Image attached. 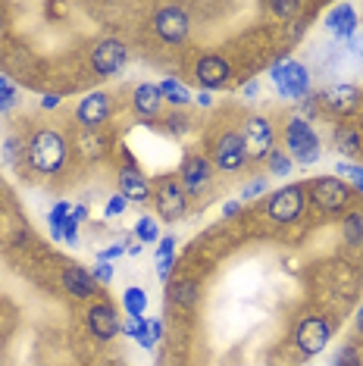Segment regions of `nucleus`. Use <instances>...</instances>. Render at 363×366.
<instances>
[{
	"label": "nucleus",
	"mask_w": 363,
	"mask_h": 366,
	"mask_svg": "<svg viewBox=\"0 0 363 366\" xmlns=\"http://www.w3.org/2000/svg\"><path fill=\"white\" fill-rule=\"evenodd\" d=\"M4 160L10 166H22V160H26V141H22L19 135H6V141H4Z\"/></svg>",
	"instance_id": "72a5a7b5"
},
{
	"label": "nucleus",
	"mask_w": 363,
	"mask_h": 366,
	"mask_svg": "<svg viewBox=\"0 0 363 366\" xmlns=\"http://www.w3.org/2000/svg\"><path fill=\"white\" fill-rule=\"evenodd\" d=\"M122 254H126V244H110V247H104V251H97V263H113Z\"/></svg>",
	"instance_id": "37998d69"
},
{
	"label": "nucleus",
	"mask_w": 363,
	"mask_h": 366,
	"mask_svg": "<svg viewBox=\"0 0 363 366\" xmlns=\"http://www.w3.org/2000/svg\"><path fill=\"white\" fill-rule=\"evenodd\" d=\"M242 213V201H226L222 204V219H232V216Z\"/></svg>",
	"instance_id": "a18cd8bd"
},
{
	"label": "nucleus",
	"mask_w": 363,
	"mask_h": 366,
	"mask_svg": "<svg viewBox=\"0 0 363 366\" xmlns=\"http://www.w3.org/2000/svg\"><path fill=\"white\" fill-rule=\"evenodd\" d=\"M304 10V4H269V13H276L279 19H292Z\"/></svg>",
	"instance_id": "58836bf2"
},
{
	"label": "nucleus",
	"mask_w": 363,
	"mask_h": 366,
	"mask_svg": "<svg viewBox=\"0 0 363 366\" xmlns=\"http://www.w3.org/2000/svg\"><path fill=\"white\" fill-rule=\"evenodd\" d=\"M260 194H267V176L251 179V182H247V185L242 188V201H254V197H260Z\"/></svg>",
	"instance_id": "e433bc0d"
},
{
	"label": "nucleus",
	"mask_w": 363,
	"mask_h": 366,
	"mask_svg": "<svg viewBox=\"0 0 363 366\" xmlns=\"http://www.w3.org/2000/svg\"><path fill=\"white\" fill-rule=\"evenodd\" d=\"M151 29L163 44L182 47L188 41V35H192V13H188L185 6L163 4V6H156L151 16Z\"/></svg>",
	"instance_id": "423d86ee"
},
{
	"label": "nucleus",
	"mask_w": 363,
	"mask_h": 366,
	"mask_svg": "<svg viewBox=\"0 0 363 366\" xmlns=\"http://www.w3.org/2000/svg\"><path fill=\"white\" fill-rule=\"evenodd\" d=\"M192 116H188V113H169L166 116V122H163V129H166V135H172V138H182V135H185V132L188 129H192Z\"/></svg>",
	"instance_id": "f704fd0d"
},
{
	"label": "nucleus",
	"mask_w": 363,
	"mask_h": 366,
	"mask_svg": "<svg viewBox=\"0 0 363 366\" xmlns=\"http://www.w3.org/2000/svg\"><path fill=\"white\" fill-rule=\"evenodd\" d=\"M307 191H304L301 182H292V185L272 191L267 197V219L276 222V226H292V222L301 219L304 207H307Z\"/></svg>",
	"instance_id": "9d476101"
},
{
	"label": "nucleus",
	"mask_w": 363,
	"mask_h": 366,
	"mask_svg": "<svg viewBox=\"0 0 363 366\" xmlns=\"http://www.w3.org/2000/svg\"><path fill=\"white\" fill-rule=\"evenodd\" d=\"M169 297L176 307H194L197 297H201V285H197V279H169Z\"/></svg>",
	"instance_id": "b1692460"
},
{
	"label": "nucleus",
	"mask_w": 363,
	"mask_h": 366,
	"mask_svg": "<svg viewBox=\"0 0 363 366\" xmlns=\"http://www.w3.org/2000/svg\"><path fill=\"white\" fill-rule=\"evenodd\" d=\"M122 332H126L129 338H135L144 351H154L156 347V341L147 335V316H129V320L122 322Z\"/></svg>",
	"instance_id": "bb28decb"
},
{
	"label": "nucleus",
	"mask_w": 363,
	"mask_h": 366,
	"mask_svg": "<svg viewBox=\"0 0 363 366\" xmlns=\"http://www.w3.org/2000/svg\"><path fill=\"white\" fill-rule=\"evenodd\" d=\"M6 38V19H4V13H0V41Z\"/></svg>",
	"instance_id": "864d4df0"
},
{
	"label": "nucleus",
	"mask_w": 363,
	"mask_h": 366,
	"mask_svg": "<svg viewBox=\"0 0 363 366\" xmlns=\"http://www.w3.org/2000/svg\"><path fill=\"white\" fill-rule=\"evenodd\" d=\"M126 60H129L126 41H119V38H113V35H106V38L97 41V44L91 47V56H88L91 69H94L101 79L116 76L122 66H126Z\"/></svg>",
	"instance_id": "ddd939ff"
},
{
	"label": "nucleus",
	"mask_w": 363,
	"mask_h": 366,
	"mask_svg": "<svg viewBox=\"0 0 363 366\" xmlns=\"http://www.w3.org/2000/svg\"><path fill=\"white\" fill-rule=\"evenodd\" d=\"M357 335H363V304H360V310H357Z\"/></svg>",
	"instance_id": "603ef678"
},
{
	"label": "nucleus",
	"mask_w": 363,
	"mask_h": 366,
	"mask_svg": "<svg viewBox=\"0 0 363 366\" xmlns=\"http://www.w3.org/2000/svg\"><path fill=\"white\" fill-rule=\"evenodd\" d=\"M154 207H156V216H160L163 222H176L188 213L192 197L185 194V188H182L176 172H163V176L154 182Z\"/></svg>",
	"instance_id": "6e6552de"
},
{
	"label": "nucleus",
	"mask_w": 363,
	"mask_h": 366,
	"mask_svg": "<svg viewBox=\"0 0 363 366\" xmlns=\"http://www.w3.org/2000/svg\"><path fill=\"white\" fill-rule=\"evenodd\" d=\"M263 163H267L269 176H279V179H285V176H292V172H294V160L282 151V147H276V151H272Z\"/></svg>",
	"instance_id": "c85d7f7f"
},
{
	"label": "nucleus",
	"mask_w": 363,
	"mask_h": 366,
	"mask_svg": "<svg viewBox=\"0 0 363 366\" xmlns=\"http://www.w3.org/2000/svg\"><path fill=\"white\" fill-rule=\"evenodd\" d=\"M210 163L217 169V176H235L242 172L247 163V151H244V141L238 135V129H222L217 138L210 141Z\"/></svg>",
	"instance_id": "39448f33"
},
{
	"label": "nucleus",
	"mask_w": 363,
	"mask_h": 366,
	"mask_svg": "<svg viewBox=\"0 0 363 366\" xmlns=\"http://www.w3.org/2000/svg\"><path fill=\"white\" fill-rule=\"evenodd\" d=\"M16 97H19V88H16V81H10L6 76H0V101L6 104V110L16 104Z\"/></svg>",
	"instance_id": "4c0bfd02"
},
{
	"label": "nucleus",
	"mask_w": 363,
	"mask_h": 366,
	"mask_svg": "<svg viewBox=\"0 0 363 366\" xmlns=\"http://www.w3.org/2000/svg\"><path fill=\"white\" fill-rule=\"evenodd\" d=\"M348 47H351L354 54H360V56H363V35H360V31H357L354 38H348Z\"/></svg>",
	"instance_id": "09e8293b"
},
{
	"label": "nucleus",
	"mask_w": 363,
	"mask_h": 366,
	"mask_svg": "<svg viewBox=\"0 0 363 366\" xmlns=\"http://www.w3.org/2000/svg\"><path fill=\"white\" fill-rule=\"evenodd\" d=\"M179 182L182 188H185L188 197H194V201H204V197L213 191V182H217V169H213L210 157L201 154V151H188L182 157V166H179Z\"/></svg>",
	"instance_id": "20e7f679"
},
{
	"label": "nucleus",
	"mask_w": 363,
	"mask_h": 366,
	"mask_svg": "<svg viewBox=\"0 0 363 366\" xmlns=\"http://www.w3.org/2000/svg\"><path fill=\"white\" fill-rule=\"evenodd\" d=\"M298 104H301V113H304V119H307V122H313L319 116V110H323L317 97H304V101H298Z\"/></svg>",
	"instance_id": "79ce46f5"
},
{
	"label": "nucleus",
	"mask_w": 363,
	"mask_h": 366,
	"mask_svg": "<svg viewBox=\"0 0 363 366\" xmlns=\"http://www.w3.org/2000/svg\"><path fill=\"white\" fill-rule=\"evenodd\" d=\"M131 110L138 119H160L163 116V94L156 81H141L131 91Z\"/></svg>",
	"instance_id": "6ab92c4d"
},
{
	"label": "nucleus",
	"mask_w": 363,
	"mask_h": 366,
	"mask_svg": "<svg viewBox=\"0 0 363 366\" xmlns=\"http://www.w3.org/2000/svg\"><path fill=\"white\" fill-rule=\"evenodd\" d=\"M326 29L332 31L335 38H342V41H348L357 35V13H354V6L351 4H338L329 10L326 16Z\"/></svg>",
	"instance_id": "412c9836"
},
{
	"label": "nucleus",
	"mask_w": 363,
	"mask_h": 366,
	"mask_svg": "<svg viewBox=\"0 0 363 366\" xmlns=\"http://www.w3.org/2000/svg\"><path fill=\"white\" fill-rule=\"evenodd\" d=\"M194 101L201 104V107H213V104H217V97H213V91H197Z\"/></svg>",
	"instance_id": "de8ad7c7"
},
{
	"label": "nucleus",
	"mask_w": 363,
	"mask_h": 366,
	"mask_svg": "<svg viewBox=\"0 0 363 366\" xmlns=\"http://www.w3.org/2000/svg\"><path fill=\"white\" fill-rule=\"evenodd\" d=\"M122 307H126L129 316H144V310H147V295H144V288L129 285L126 295H122Z\"/></svg>",
	"instance_id": "c756f323"
},
{
	"label": "nucleus",
	"mask_w": 363,
	"mask_h": 366,
	"mask_svg": "<svg viewBox=\"0 0 363 366\" xmlns=\"http://www.w3.org/2000/svg\"><path fill=\"white\" fill-rule=\"evenodd\" d=\"M4 113H6V104H4V101H0V116H4Z\"/></svg>",
	"instance_id": "5fc2aeb1"
},
{
	"label": "nucleus",
	"mask_w": 363,
	"mask_h": 366,
	"mask_svg": "<svg viewBox=\"0 0 363 366\" xmlns=\"http://www.w3.org/2000/svg\"><path fill=\"white\" fill-rule=\"evenodd\" d=\"M332 366H360V357H357V347L344 345L338 347V354L332 357Z\"/></svg>",
	"instance_id": "c9c22d12"
},
{
	"label": "nucleus",
	"mask_w": 363,
	"mask_h": 366,
	"mask_svg": "<svg viewBox=\"0 0 363 366\" xmlns=\"http://www.w3.org/2000/svg\"><path fill=\"white\" fill-rule=\"evenodd\" d=\"M329 338H332V322H329L326 316H317V313L301 316V320L294 322V329H292V345H294V351H298L304 360L323 354Z\"/></svg>",
	"instance_id": "0eeeda50"
},
{
	"label": "nucleus",
	"mask_w": 363,
	"mask_h": 366,
	"mask_svg": "<svg viewBox=\"0 0 363 366\" xmlns=\"http://www.w3.org/2000/svg\"><path fill=\"white\" fill-rule=\"evenodd\" d=\"M63 104V94H44L41 97V110H56Z\"/></svg>",
	"instance_id": "c03bdc74"
},
{
	"label": "nucleus",
	"mask_w": 363,
	"mask_h": 366,
	"mask_svg": "<svg viewBox=\"0 0 363 366\" xmlns=\"http://www.w3.org/2000/svg\"><path fill=\"white\" fill-rule=\"evenodd\" d=\"M113 113H116V101L110 91H91L76 104V122L85 132H104L113 122Z\"/></svg>",
	"instance_id": "f8f14e48"
},
{
	"label": "nucleus",
	"mask_w": 363,
	"mask_h": 366,
	"mask_svg": "<svg viewBox=\"0 0 363 366\" xmlns=\"http://www.w3.org/2000/svg\"><path fill=\"white\" fill-rule=\"evenodd\" d=\"M238 135H242V141H244L247 160H254V163H263L272 151H276V129H272L269 116H263V113L244 116Z\"/></svg>",
	"instance_id": "1a4fd4ad"
},
{
	"label": "nucleus",
	"mask_w": 363,
	"mask_h": 366,
	"mask_svg": "<svg viewBox=\"0 0 363 366\" xmlns=\"http://www.w3.org/2000/svg\"><path fill=\"white\" fill-rule=\"evenodd\" d=\"M332 144L342 157H348L351 163H357V157L363 154V129L357 122H338L332 129Z\"/></svg>",
	"instance_id": "aec40b11"
},
{
	"label": "nucleus",
	"mask_w": 363,
	"mask_h": 366,
	"mask_svg": "<svg viewBox=\"0 0 363 366\" xmlns=\"http://www.w3.org/2000/svg\"><path fill=\"white\" fill-rule=\"evenodd\" d=\"M91 276H94L97 285H110L113 282V263H97L94 269H91Z\"/></svg>",
	"instance_id": "a19ab883"
},
{
	"label": "nucleus",
	"mask_w": 363,
	"mask_h": 366,
	"mask_svg": "<svg viewBox=\"0 0 363 366\" xmlns=\"http://www.w3.org/2000/svg\"><path fill=\"white\" fill-rule=\"evenodd\" d=\"M342 238L348 247H363V210H348L342 219Z\"/></svg>",
	"instance_id": "a878e982"
},
{
	"label": "nucleus",
	"mask_w": 363,
	"mask_h": 366,
	"mask_svg": "<svg viewBox=\"0 0 363 366\" xmlns=\"http://www.w3.org/2000/svg\"><path fill=\"white\" fill-rule=\"evenodd\" d=\"M69 151L72 144L66 138V132L54 126H38L26 138V160H22V166H29L38 176H56L69 160Z\"/></svg>",
	"instance_id": "f257e3e1"
},
{
	"label": "nucleus",
	"mask_w": 363,
	"mask_h": 366,
	"mask_svg": "<svg viewBox=\"0 0 363 366\" xmlns=\"http://www.w3.org/2000/svg\"><path fill=\"white\" fill-rule=\"evenodd\" d=\"M141 247H144L141 241H126V254L129 257H138V254H141Z\"/></svg>",
	"instance_id": "3c124183"
},
{
	"label": "nucleus",
	"mask_w": 363,
	"mask_h": 366,
	"mask_svg": "<svg viewBox=\"0 0 363 366\" xmlns=\"http://www.w3.org/2000/svg\"><path fill=\"white\" fill-rule=\"evenodd\" d=\"M79 151L81 160H101L110 151V141L104 138V132H85V135L76 138V144H72Z\"/></svg>",
	"instance_id": "5701e85b"
},
{
	"label": "nucleus",
	"mask_w": 363,
	"mask_h": 366,
	"mask_svg": "<svg viewBox=\"0 0 363 366\" xmlns=\"http://www.w3.org/2000/svg\"><path fill=\"white\" fill-rule=\"evenodd\" d=\"M163 235H160V226H156L154 216H141V219L135 222V241H141V244H156Z\"/></svg>",
	"instance_id": "2f4dec72"
},
{
	"label": "nucleus",
	"mask_w": 363,
	"mask_h": 366,
	"mask_svg": "<svg viewBox=\"0 0 363 366\" xmlns=\"http://www.w3.org/2000/svg\"><path fill=\"white\" fill-rule=\"evenodd\" d=\"M85 326L97 341H113L122 332V320H119L116 307L101 297V301H94L85 310Z\"/></svg>",
	"instance_id": "2eb2a0df"
},
{
	"label": "nucleus",
	"mask_w": 363,
	"mask_h": 366,
	"mask_svg": "<svg viewBox=\"0 0 363 366\" xmlns=\"http://www.w3.org/2000/svg\"><path fill=\"white\" fill-rule=\"evenodd\" d=\"M269 79H272V85L279 88V94H282L285 101H304V97H310V72H307V66L292 60V56H288V60L272 63Z\"/></svg>",
	"instance_id": "9b49d317"
},
{
	"label": "nucleus",
	"mask_w": 363,
	"mask_h": 366,
	"mask_svg": "<svg viewBox=\"0 0 363 366\" xmlns=\"http://www.w3.org/2000/svg\"><path fill=\"white\" fill-rule=\"evenodd\" d=\"M335 172H338V179L342 182H348L354 194H363V163H351V160H342V163H335Z\"/></svg>",
	"instance_id": "cd10ccee"
},
{
	"label": "nucleus",
	"mask_w": 363,
	"mask_h": 366,
	"mask_svg": "<svg viewBox=\"0 0 363 366\" xmlns=\"http://www.w3.org/2000/svg\"><path fill=\"white\" fill-rule=\"evenodd\" d=\"M172 266H176V235H163L156 241V276L169 285Z\"/></svg>",
	"instance_id": "393cba45"
},
{
	"label": "nucleus",
	"mask_w": 363,
	"mask_h": 366,
	"mask_svg": "<svg viewBox=\"0 0 363 366\" xmlns=\"http://www.w3.org/2000/svg\"><path fill=\"white\" fill-rule=\"evenodd\" d=\"M194 79L201 91H217V88H226L229 79H232V63L219 54H204L201 60L194 63Z\"/></svg>",
	"instance_id": "f3484780"
},
{
	"label": "nucleus",
	"mask_w": 363,
	"mask_h": 366,
	"mask_svg": "<svg viewBox=\"0 0 363 366\" xmlns=\"http://www.w3.org/2000/svg\"><path fill=\"white\" fill-rule=\"evenodd\" d=\"M254 94H260V81H257V79H251V81L244 85V97H254Z\"/></svg>",
	"instance_id": "8fccbe9b"
},
{
	"label": "nucleus",
	"mask_w": 363,
	"mask_h": 366,
	"mask_svg": "<svg viewBox=\"0 0 363 366\" xmlns=\"http://www.w3.org/2000/svg\"><path fill=\"white\" fill-rule=\"evenodd\" d=\"M147 335L154 341H160L163 338V320H147Z\"/></svg>",
	"instance_id": "49530a36"
},
{
	"label": "nucleus",
	"mask_w": 363,
	"mask_h": 366,
	"mask_svg": "<svg viewBox=\"0 0 363 366\" xmlns=\"http://www.w3.org/2000/svg\"><path fill=\"white\" fill-rule=\"evenodd\" d=\"M88 219V207L81 204V207H72V213H69V219H66V229H63V241L66 244H76L79 241V226Z\"/></svg>",
	"instance_id": "473e14b6"
},
{
	"label": "nucleus",
	"mask_w": 363,
	"mask_h": 366,
	"mask_svg": "<svg viewBox=\"0 0 363 366\" xmlns=\"http://www.w3.org/2000/svg\"><path fill=\"white\" fill-rule=\"evenodd\" d=\"M116 188H119V194L126 197V201H131V204H151L154 201V182L147 179L135 163L119 166Z\"/></svg>",
	"instance_id": "dca6fc26"
},
{
	"label": "nucleus",
	"mask_w": 363,
	"mask_h": 366,
	"mask_svg": "<svg viewBox=\"0 0 363 366\" xmlns=\"http://www.w3.org/2000/svg\"><path fill=\"white\" fill-rule=\"evenodd\" d=\"M317 101H319V107H323L326 113L348 119V116L363 110V88L348 85V81H338V85H329Z\"/></svg>",
	"instance_id": "4468645a"
},
{
	"label": "nucleus",
	"mask_w": 363,
	"mask_h": 366,
	"mask_svg": "<svg viewBox=\"0 0 363 366\" xmlns=\"http://www.w3.org/2000/svg\"><path fill=\"white\" fill-rule=\"evenodd\" d=\"M60 285L69 297H76V301H88V297H97V282L91 276V269L85 266H66L60 272Z\"/></svg>",
	"instance_id": "a211bd4d"
},
{
	"label": "nucleus",
	"mask_w": 363,
	"mask_h": 366,
	"mask_svg": "<svg viewBox=\"0 0 363 366\" xmlns=\"http://www.w3.org/2000/svg\"><path fill=\"white\" fill-rule=\"evenodd\" d=\"M0 366H4V363H0Z\"/></svg>",
	"instance_id": "6e6d98bb"
},
{
	"label": "nucleus",
	"mask_w": 363,
	"mask_h": 366,
	"mask_svg": "<svg viewBox=\"0 0 363 366\" xmlns=\"http://www.w3.org/2000/svg\"><path fill=\"white\" fill-rule=\"evenodd\" d=\"M156 88H160V94H163V104H169V107H176V110H185L188 104L194 101V94H192V88L185 85V81H179V79H160L156 81Z\"/></svg>",
	"instance_id": "4be33fe9"
},
{
	"label": "nucleus",
	"mask_w": 363,
	"mask_h": 366,
	"mask_svg": "<svg viewBox=\"0 0 363 366\" xmlns=\"http://www.w3.org/2000/svg\"><path fill=\"white\" fill-rule=\"evenodd\" d=\"M282 151L292 157L294 166H313L323 157V141H319L313 122H307L304 116H288L282 126Z\"/></svg>",
	"instance_id": "f03ea898"
},
{
	"label": "nucleus",
	"mask_w": 363,
	"mask_h": 366,
	"mask_svg": "<svg viewBox=\"0 0 363 366\" xmlns=\"http://www.w3.org/2000/svg\"><path fill=\"white\" fill-rule=\"evenodd\" d=\"M69 213H72V207L66 204V201H56V204H54L51 216H47V222H51V235H54V241H63V229H66V219H69Z\"/></svg>",
	"instance_id": "7c9ffc66"
},
{
	"label": "nucleus",
	"mask_w": 363,
	"mask_h": 366,
	"mask_svg": "<svg viewBox=\"0 0 363 366\" xmlns=\"http://www.w3.org/2000/svg\"><path fill=\"white\" fill-rule=\"evenodd\" d=\"M304 191H307L310 204L317 207L319 213H329V216L344 213L354 204L351 185L348 182H342L338 176H317V179H310L307 185H304Z\"/></svg>",
	"instance_id": "7ed1b4c3"
},
{
	"label": "nucleus",
	"mask_w": 363,
	"mask_h": 366,
	"mask_svg": "<svg viewBox=\"0 0 363 366\" xmlns=\"http://www.w3.org/2000/svg\"><path fill=\"white\" fill-rule=\"evenodd\" d=\"M126 207H129V201H126V197H122L119 191H116V194H113L110 201H106L104 216H122V213H126Z\"/></svg>",
	"instance_id": "ea45409f"
}]
</instances>
